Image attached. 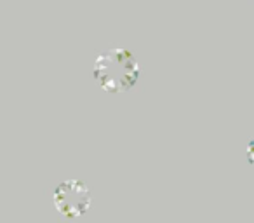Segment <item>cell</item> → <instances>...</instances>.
<instances>
[{
    "mask_svg": "<svg viewBox=\"0 0 254 223\" xmlns=\"http://www.w3.org/2000/svg\"><path fill=\"white\" fill-rule=\"evenodd\" d=\"M96 84L106 92H126L138 84L141 67L131 51L117 47L98 54L92 65Z\"/></svg>",
    "mask_w": 254,
    "mask_h": 223,
    "instance_id": "obj_1",
    "label": "cell"
},
{
    "mask_svg": "<svg viewBox=\"0 0 254 223\" xmlns=\"http://www.w3.org/2000/svg\"><path fill=\"white\" fill-rule=\"evenodd\" d=\"M53 202L64 220L82 216L91 206V190L78 180H66L54 188Z\"/></svg>",
    "mask_w": 254,
    "mask_h": 223,
    "instance_id": "obj_2",
    "label": "cell"
}]
</instances>
